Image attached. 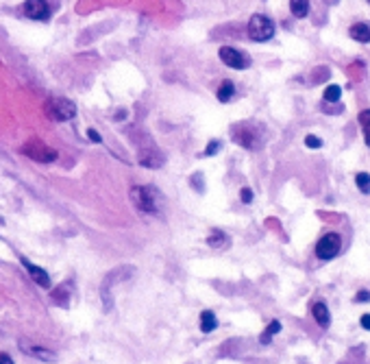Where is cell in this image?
<instances>
[{"label": "cell", "mask_w": 370, "mask_h": 364, "mask_svg": "<svg viewBox=\"0 0 370 364\" xmlns=\"http://www.w3.org/2000/svg\"><path fill=\"white\" fill-rule=\"evenodd\" d=\"M348 33H351V38L355 42H361V44H368L370 42V26L364 24V22H357V24H353L348 28Z\"/></svg>", "instance_id": "4fadbf2b"}, {"label": "cell", "mask_w": 370, "mask_h": 364, "mask_svg": "<svg viewBox=\"0 0 370 364\" xmlns=\"http://www.w3.org/2000/svg\"><path fill=\"white\" fill-rule=\"evenodd\" d=\"M355 301H370V293L368 290H361V293H357V297H355Z\"/></svg>", "instance_id": "4316f807"}, {"label": "cell", "mask_w": 370, "mask_h": 364, "mask_svg": "<svg viewBox=\"0 0 370 364\" xmlns=\"http://www.w3.org/2000/svg\"><path fill=\"white\" fill-rule=\"evenodd\" d=\"M24 13H26V18H31V20L46 22L50 18V5L46 3V0H26Z\"/></svg>", "instance_id": "ba28073f"}, {"label": "cell", "mask_w": 370, "mask_h": 364, "mask_svg": "<svg viewBox=\"0 0 370 364\" xmlns=\"http://www.w3.org/2000/svg\"><path fill=\"white\" fill-rule=\"evenodd\" d=\"M20 262H22V266L28 271V275H31V279L35 281V283H39L42 288H50V277H48V273L44 271V268H39V266H35V264H31L26 258H20Z\"/></svg>", "instance_id": "9c48e42d"}, {"label": "cell", "mask_w": 370, "mask_h": 364, "mask_svg": "<svg viewBox=\"0 0 370 364\" xmlns=\"http://www.w3.org/2000/svg\"><path fill=\"white\" fill-rule=\"evenodd\" d=\"M233 140L239 144V147H246V149H257L261 144V137L257 133V129L253 125H237L233 127Z\"/></svg>", "instance_id": "5b68a950"}, {"label": "cell", "mask_w": 370, "mask_h": 364, "mask_svg": "<svg viewBox=\"0 0 370 364\" xmlns=\"http://www.w3.org/2000/svg\"><path fill=\"white\" fill-rule=\"evenodd\" d=\"M140 164L148 166V168H159V166L163 164V157H161V153H157V151H142L140 153Z\"/></svg>", "instance_id": "7c38bea8"}, {"label": "cell", "mask_w": 370, "mask_h": 364, "mask_svg": "<svg viewBox=\"0 0 370 364\" xmlns=\"http://www.w3.org/2000/svg\"><path fill=\"white\" fill-rule=\"evenodd\" d=\"M311 314H314V318H316V323L320 325V327H329L331 325V314H329V308L322 303V301H318V303H314L311 305Z\"/></svg>", "instance_id": "30bf717a"}, {"label": "cell", "mask_w": 370, "mask_h": 364, "mask_svg": "<svg viewBox=\"0 0 370 364\" xmlns=\"http://www.w3.org/2000/svg\"><path fill=\"white\" fill-rule=\"evenodd\" d=\"M131 201L140 212L157 214L161 209V194L152 186H133L131 188Z\"/></svg>", "instance_id": "6da1fadb"}, {"label": "cell", "mask_w": 370, "mask_h": 364, "mask_svg": "<svg viewBox=\"0 0 370 364\" xmlns=\"http://www.w3.org/2000/svg\"><path fill=\"white\" fill-rule=\"evenodd\" d=\"M87 137H90V140H92L94 144H100V142H103V137H100V133H98V131H94V129H87Z\"/></svg>", "instance_id": "d4e9b609"}, {"label": "cell", "mask_w": 370, "mask_h": 364, "mask_svg": "<svg viewBox=\"0 0 370 364\" xmlns=\"http://www.w3.org/2000/svg\"><path fill=\"white\" fill-rule=\"evenodd\" d=\"M239 199H242V203H253V190L251 188H242V190H239Z\"/></svg>", "instance_id": "cb8c5ba5"}, {"label": "cell", "mask_w": 370, "mask_h": 364, "mask_svg": "<svg viewBox=\"0 0 370 364\" xmlns=\"http://www.w3.org/2000/svg\"><path fill=\"white\" fill-rule=\"evenodd\" d=\"M368 3H370V0H368Z\"/></svg>", "instance_id": "f546056e"}, {"label": "cell", "mask_w": 370, "mask_h": 364, "mask_svg": "<svg viewBox=\"0 0 370 364\" xmlns=\"http://www.w3.org/2000/svg\"><path fill=\"white\" fill-rule=\"evenodd\" d=\"M218 55H220V61L224 65H229V68H233V70H244V68H249V63H251L249 55H244L242 50L231 48V46H222L218 50Z\"/></svg>", "instance_id": "8992f818"}, {"label": "cell", "mask_w": 370, "mask_h": 364, "mask_svg": "<svg viewBox=\"0 0 370 364\" xmlns=\"http://www.w3.org/2000/svg\"><path fill=\"white\" fill-rule=\"evenodd\" d=\"M24 153L31 159H35V162H44V164H48V162H55L57 159V151H53V149H48L44 142H39V140H31L24 147Z\"/></svg>", "instance_id": "52a82bcc"}, {"label": "cell", "mask_w": 370, "mask_h": 364, "mask_svg": "<svg viewBox=\"0 0 370 364\" xmlns=\"http://www.w3.org/2000/svg\"><path fill=\"white\" fill-rule=\"evenodd\" d=\"M274 35V24L270 18L266 16H253L249 20V38L253 42H268Z\"/></svg>", "instance_id": "3957f363"}, {"label": "cell", "mask_w": 370, "mask_h": 364, "mask_svg": "<svg viewBox=\"0 0 370 364\" xmlns=\"http://www.w3.org/2000/svg\"><path fill=\"white\" fill-rule=\"evenodd\" d=\"M340 246H342V240L338 234H324L320 240L316 242V258L318 260H333L340 253Z\"/></svg>", "instance_id": "277c9868"}, {"label": "cell", "mask_w": 370, "mask_h": 364, "mask_svg": "<svg viewBox=\"0 0 370 364\" xmlns=\"http://www.w3.org/2000/svg\"><path fill=\"white\" fill-rule=\"evenodd\" d=\"M218 327V318L212 310H202L200 312V332L202 334H212Z\"/></svg>", "instance_id": "5bb4252c"}, {"label": "cell", "mask_w": 370, "mask_h": 364, "mask_svg": "<svg viewBox=\"0 0 370 364\" xmlns=\"http://www.w3.org/2000/svg\"><path fill=\"white\" fill-rule=\"evenodd\" d=\"M194 184H196V188H198V192H202V174H200V172L192 177V186H194Z\"/></svg>", "instance_id": "484cf974"}, {"label": "cell", "mask_w": 370, "mask_h": 364, "mask_svg": "<svg viewBox=\"0 0 370 364\" xmlns=\"http://www.w3.org/2000/svg\"><path fill=\"white\" fill-rule=\"evenodd\" d=\"M355 186L359 188L361 194H370V174L368 172H357V177H355Z\"/></svg>", "instance_id": "d6986e66"}, {"label": "cell", "mask_w": 370, "mask_h": 364, "mask_svg": "<svg viewBox=\"0 0 370 364\" xmlns=\"http://www.w3.org/2000/svg\"><path fill=\"white\" fill-rule=\"evenodd\" d=\"M0 364H16V362H13V358H11L9 353L0 351Z\"/></svg>", "instance_id": "83f0119b"}, {"label": "cell", "mask_w": 370, "mask_h": 364, "mask_svg": "<svg viewBox=\"0 0 370 364\" xmlns=\"http://www.w3.org/2000/svg\"><path fill=\"white\" fill-rule=\"evenodd\" d=\"M46 116L55 122H68L76 116V105L68 98H50L46 103Z\"/></svg>", "instance_id": "7a4b0ae2"}, {"label": "cell", "mask_w": 370, "mask_h": 364, "mask_svg": "<svg viewBox=\"0 0 370 364\" xmlns=\"http://www.w3.org/2000/svg\"><path fill=\"white\" fill-rule=\"evenodd\" d=\"M359 125L364 129V137H366V144L370 147V109H364L359 114Z\"/></svg>", "instance_id": "ffe728a7"}, {"label": "cell", "mask_w": 370, "mask_h": 364, "mask_svg": "<svg viewBox=\"0 0 370 364\" xmlns=\"http://www.w3.org/2000/svg\"><path fill=\"white\" fill-rule=\"evenodd\" d=\"M22 349L28 353V355H35V358H39V360H44V362H50V360H55V353L53 351H46L44 347H35V345H28L26 340H22Z\"/></svg>", "instance_id": "8fae6325"}, {"label": "cell", "mask_w": 370, "mask_h": 364, "mask_svg": "<svg viewBox=\"0 0 370 364\" xmlns=\"http://www.w3.org/2000/svg\"><path fill=\"white\" fill-rule=\"evenodd\" d=\"M279 332H281V323H279V321H272L270 325L266 327V332L261 334V338H259V340H261V345H268V343L272 340V336H277Z\"/></svg>", "instance_id": "ac0fdd59"}, {"label": "cell", "mask_w": 370, "mask_h": 364, "mask_svg": "<svg viewBox=\"0 0 370 364\" xmlns=\"http://www.w3.org/2000/svg\"><path fill=\"white\" fill-rule=\"evenodd\" d=\"M224 242H229V238H227V234H224V231H220V229H214L212 234H209V238H207V244L214 246V249L222 246Z\"/></svg>", "instance_id": "e0dca14e"}, {"label": "cell", "mask_w": 370, "mask_h": 364, "mask_svg": "<svg viewBox=\"0 0 370 364\" xmlns=\"http://www.w3.org/2000/svg\"><path fill=\"white\" fill-rule=\"evenodd\" d=\"M305 147H307V149H320L322 140H320V137H316V135H307V137H305Z\"/></svg>", "instance_id": "7402d4cb"}, {"label": "cell", "mask_w": 370, "mask_h": 364, "mask_svg": "<svg viewBox=\"0 0 370 364\" xmlns=\"http://www.w3.org/2000/svg\"><path fill=\"white\" fill-rule=\"evenodd\" d=\"M220 147H222V144L218 142V140L209 142V144H207V149H205V153H202V155H205V157H212V155H216V153L220 151Z\"/></svg>", "instance_id": "603a6c76"}, {"label": "cell", "mask_w": 370, "mask_h": 364, "mask_svg": "<svg viewBox=\"0 0 370 364\" xmlns=\"http://www.w3.org/2000/svg\"><path fill=\"white\" fill-rule=\"evenodd\" d=\"M233 94H235L233 81H222L220 90H218V100H220V103H229V100L233 98Z\"/></svg>", "instance_id": "9a60e30c"}, {"label": "cell", "mask_w": 370, "mask_h": 364, "mask_svg": "<svg viewBox=\"0 0 370 364\" xmlns=\"http://www.w3.org/2000/svg\"><path fill=\"white\" fill-rule=\"evenodd\" d=\"M290 9L296 18H307L309 13V0H290Z\"/></svg>", "instance_id": "2e32d148"}, {"label": "cell", "mask_w": 370, "mask_h": 364, "mask_svg": "<svg viewBox=\"0 0 370 364\" xmlns=\"http://www.w3.org/2000/svg\"><path fill=\"white\" fill-rule=\"evenodd\" d=\"M361 327L370 332V314H364V316H361Z\"/></svg>", "instance_id": "f1b7e54d"}, {"label": "cell", "mask_w": 370, "mask_h": 364, "mask_svg": "<svg viewBox=\"0 0 370 364\" xmlns=\"http://www.w3.org/2000/svg\"><path fill=\"white\" fill-rule=\"evenodd\" d=\"M340 96H342V87H340V85H329L324 90V100H326V103H338Z\"/></svg>", "instance_id": "44dd1931"}]
</instances>
